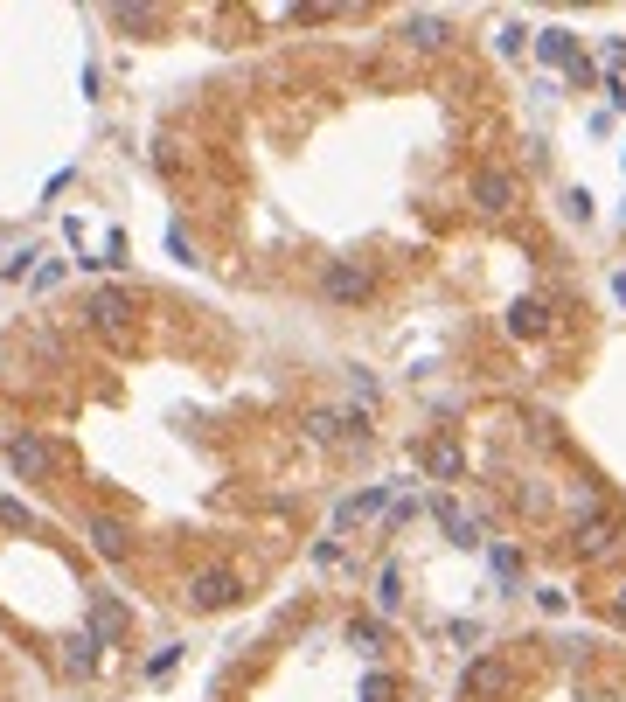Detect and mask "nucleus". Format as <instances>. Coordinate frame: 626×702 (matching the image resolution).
<instances>
[{
	"label": "nucleus",
	"instance_id": "nucleus-1",
	"mask_svg": "<svg viewBox=\"0 0 626 702\" xmlns=\"http://www.w3.org/2000/svg\"><path fill=\"white\" fill-rule=\"evenodd\" d=\"M84 313H91V327H98L112 348H133V313H140V299H133L126 285H98Z\"/></svg>",
	"mask_w": 626,
	"mask_h": 702
},
{
	"label": "nucleus",
	"instance_id": "nucleus-2",
	"mask_svg": "<svg viewBox=\"0 0 626 702\" xmlns=\"http://www.w3.org/2000/svg\"><path fill=\"white\" fill-rule=\"evenodd\" d=\"M369 292H376V272L362 258H327V272H320V299L327 306H362Z\"/></svg>",
	"mask_w": 626,
	"mask_h": 702
},
{
	"label": "nucleus",
	"instance_id": "nucleus-3",
	"mask_svg": "<svg viewBox=\"0 0 626 702\" xmlns=\"http://www.w3.org/2000/svg\"><path fill=\"white\" fill-rule=\"evenodd\" d=\"M307 438L313 445H362L369 438V411L362 404H348V411L320 404V411H307Z\"/></svg>",
	"mask_w": 626,
	"mask_h": 702
},
{
	"label": "nucleus",
	"instance_id": "nucleus-4",
	"mask_svg": "<svg viewBox=\"0 0 626 702\" xmlns=\"http://www.w3.org/2000/svg\"><path fill=\"white\" fill-rule=\"evenodd\" d=\"M237 598H244V570H230V563L188 577V605H195V612H230Z\"/></svg>",
	"mask_w": 626,
	"mask_h": 702
},
{
	"label": "nucleus",
	"instance_id": "nucleus-5",
	"mask_svg": "<svg viewBox=\"0 0 626 702\" xmlns=\"http://www.w3.org/2000/svg\"><path fill=\"white\" fill-rule=\"evenodd\" d=\"M571 543H578V557H606V550L620 543V515H613L606 501L578 508V522H571Z\"/></svg>",
	"mask_w": 626,
	"mask_h": 702
},
{
	"label": "nucleus",
	"instance_id": "nucleus-6",
	"mask_svg": "<svg viewBox=\"0 0 626 702\" xmlns=\"http://www.w3.org/2000/svg\"><path fill=\"white\" fill-rule=\"evenodd\" d=\"M508 689H515V668L501 654H480V661H467V675H460V696L467 702H501Z\"/></svg>",
	"mask_w": 626,
	"mask_h": 702
},
{
	"label": "nucleus",
	"instance_id": "nucleus-7",
	"mask_svg": "<svg viewBox=\"0 0 626 702\" xmlns=\"http://www.w3.org/2000/svg\"><path fill=\"white\" fill-rule=\"evenodd\" d=\"M7 466H14V480H49L56 473V445L35 438V431H14L7 438Z\"/></svg>",
	"mask_w": 626,
	"mask_h": 702
},
{
	"label": "nucleus",
	"instance_id": "nucleus-8",
	"mask_svg": "<svg viewBox=\"0 0 626 702\" xmlns=\"http://www.w3.org/2000/svg\"><path fill=\"white\" fill-rule=\"evenodd\" d=\"M84 536H91V550H98L105 563H126V557H133V529H126L119 515H91V522H84Z\"/></svg>",
	"mask_w": 626,
	"mask_h": 702
},
{
	"label": "nucleus",
	"instance_id": "nucleus-9",
	"mask_svg": "<svg viewBox=\"0 0 626 702\" xmlns=\"http://www.w3.org/2000/svg\"><path fill=\"white\" fill-rule=\"evenodd\" d=\"M473 202H480L487 216H508V209H515V174H508V167H480V174H473Z\"/></svg>",
	"mask_w": 626,
	"mask_h": 702
},
{
	"label": "nucleus",
	"instance_id": "nucleus-10",
	"mask_svg": "<svg viewBox=\"0 0 626 702\" xmlns=\"http://www.w3.org/2000/svg\"><path fill=\"white\" fill-rule=\"evenodd\" d=\"M126 626H133V612H126V605H119L112 591H91V640L105 647V640H119Z\"/></svg>",
	"mask_w": 626,
	"mask_h": 702
},
{
	"label": "nucleus",
	"instance_id": "nucleus-11",
	"mask_svg": "<svg viewBox=\"0 0 626 702\" xmlns=\"http://www.w3.org/2000/svg\"><path fill=\"white\" fill-rule=\"evenodd\" d=\"M536 49H543V63H557V70H571L578 84L592 77V70H585V56L571 49V35H564V28H543V35H536Z\"/></svg>",
	"mask_w": 626,
	"mask_h": 702
},
{
	"label": "nucleus",
	"instance_id": "nucleus-12",
	"mask_svg": "<svg viewBox=\"0 0 626 702\" xmlns=\"http://www.w3.org/2000/svg\"><path fill=\"white\" fill-rule=\"evenodd\" d=\"M508 334H515V341L550 334V306H543V299H515V306H508Z\"/></svg>",
	"mask_w": 626,
	"mask_h": 702
},
{
	"label": "nucleus",
	"instance_id": "nucleus-13",
	"mask_svg": "<svg viewBox=\"0 0 626 702\" xmlns=\"http://www.w3.org/2000/svg\"><path fill=\"white\" fill-rule=\"evenodd\" d=\"M418 466H425L432 480H460V466H467V459H460V445H453V438H432V445H418Z\"/></svg>",
	"mask_w": 626,
	"mask_h": 702
},
{
	"label": "nucleus",
	"instance_id": "nucleus-14",
	"mask_svg": "<svg viewBox=\"0 0 626 702\" xmlns=\"http://www.w3.org/2000/svg\"><path fill=\"white\" fill-rule=\"evenodd\" d=\"M390 508V487H369V494H348L341 508H334V529H355V522H369V515H383Z\"/></svg>",
	"mask_w": 626,
	"mask_h": 702
},
{
	"label": "nucleus",
	"instance_id": "nucleus-15",
	"mask_svg": "<svg viewBox=\"0 0 626 702\" xmlns=\"http://www.w3.org/2000/svg\"><path fill=\"white\" fill-rule=\"evenodd\" d=\"M446 35H453L446 14H404V42L411 49H446Z\"/></svg>",
	"mask_w": 626,
	"mask_h": 702
},
{
	"label": "nucleus",
	"instance_id": "nucleus-16",
	"mask_svg": "<svg viewBox=\"0 0 626 702\" xmlns=\"http://www.w3.org/2000/svg\"><path fill=\"white\" fill-rule=\"evenodd\" d=\"M432 515H439V522H446V536H453V543H460V550H480V529H473V515H460V508H453V501H432Z\"/></svg>",
	"mask_w": 626,
	"mask_h": 702
},
{
	"label": "nucleus",
	"instance_id": "nucleus-17",
	"mask_svg": "<svg viewBox=\"0 0 626 702\" xmlns=\"http://www.w3.org/2000/svg\"><path fill=\"white\" fill-rule=\"evenodd\" d=\"M348 647H362V654H383V647H390L383 619H348Z\"/></svg>",
	"mask_w": 626,
	"mask_h": 702
},
{
	"label": "nucleus",
	"instance_id": "nucleus-18",
	"mask_svg": "<svg viewBox=\"0 0 626 702\" xmlns=\"http://www.w3.org/2000/svg\"><path fill=\"white\" fill-rule=\"evenodd\" d=\"M397 598H404V577H397V563H390V570L376 577V605H383V612H397Z\"/></svg>",
	"mask_w": 626,
	"mask_h": 702
},
{
	"label": "nucleus",
	"instance_id": "nucleus-19",
	"mask_svg": "<svg viewBox=\"0 0 626 702\" xmlns=\"http://www.w3.org/2000/svg\"><path fill=\"white\" fill-rule=\"evenodd\" d=\"M84 668H98V640H91V633L70 640V675H84Z\"/></svg>",
	"mask_w": 626,
	"mask_h": 702
},
{
	"label": "nucleus",
	"instance_id": "nucleus-20",
	"mask_svg": "<svg viewBox=\"0 0 626 702\" xmlns=\"http://www.w3.org/2000/svg\"><path fill=\"white\" fill-rule=\"evenodd\" d=\"M397 696V682H390V675H383V668H376V675H369V682H362V702H390Z\"/></svg>",
	"mask_w": 626,
	"mask_h": 702
},
{
	"label": "nucleus",
	"instance_id": "nucleus-21",
	"mask_svg": "<svg viewBox=\"0 0 626 702\" xmlns=\"http://www.w3.org/2000/svg\"><path fill=\"white\" fill-rule=\"evenodd\" d=\"M0 522H7V529H35V515H28L21 501H7V494H0Z\"/></svg>",
	"mask_w": 626,
	"mask_h": 702
},
{
	"label": "nucleus",
	"instance_id": "nucleus-22",
	"mask_svg": "<svg viewBox=\"0 0 626 702\" xmlns=\"http://www.w3.org/2000/svg\"><path fill=\"white\" fill-rule=\"evenodd\" d=\"M515 570H522V563H515V550H494V577H501V584H515Z\"/></svg>",
	"mask_w": 626,
	"mask_h": 702
},
{
	"label": "nucleus",
	"instance_id": "nucleus-23",
	"mask_svg": "<svg viewBox=\"0 0 626 702\" xmlns=\"http://www.w3.org/2000/svg\"><path fill=\"white\" fill-rule=\"evenodd\" d=\"M613 619H620V626H626V584H620V598H613Z\"/></svg>",
	"mask_w": 626,
	"mask_h": 702
},
{
	"label": "nucleus",
	"instance_id": "nucleus-24",
	"mask_svg": "<svg viewBox=\"0 0 626 702\" xmlns=\"http://www.w3.org/2000/svg\"><path fill=\"white\" fill-rule=\"evenodd\" d=\"M620 299H626V279H620Z\"/></svg>",
	"mask_w": 626,
	"mask_h": 702
}]
</instances>
